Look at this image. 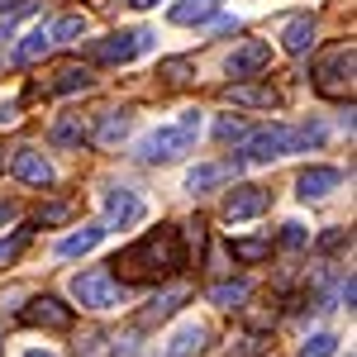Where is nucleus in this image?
<instances>
[{
  "mask_svg": "<svg viewBox=\"0 0 357 357\" xmlns=\"http://www.w3.org/2000/svg\"><path fill=\"white\" fill-rule=\"evenodd\" d=\"M191 262V248H186V234L176 224H162V229H148L138 243H129L110 267H119L124 281L134 286H148V281H162V276L181 272Z\"/></svg>",
  "mask_w": 357,
  "mask_h": 357,
  "instance_id": "f257e3e1",
  "label": "nucleus"
},
{
  "mask_svg": "<svg viewBox=\"0 0 357 357\" xmlns=\"http://www.w3.org/2000/svg\"><path fill=\"white\" fill-rule=\"evenodd\" d=\"M324 138L319 124H301V129H286V124H272V129H257V134L243 138V158L248 162H272V158H286V153H305Z\"/></svg>",
  "mask_w": 357,
  "mask_h": 357,
  "instance_id": "f03ea898",
  "label": "nucleus"
},
{
  "mask_svg": "<svg viewBox=\"0 0 357 357\" xmlns=\"http://www.w3.org/2000/svg\"><path fill=\"white\" fill-rule=\"evenodd\" d=\"M195 134H200V110H181L176 124H162V129L138 138V158L143 162H176V158L191 153Z\"/></svg>",
  "mask_w": 357,
  "mask_h": 357,
  "instance_id": "7ed1b4c3",
  "label": "nucleus"
},
{
  "mask_svg": "<svg viewBox=\"0 0 357 357\" xmlns=\"http://www.w3.org/2000/svg\"><path fill=\"white\" fill-rule=\"evenodd\" d=\"M72 296L82 301V310H119L124 305V286L110 267H86L72 276Z\"/></svg>",
  "mask_w": 357,
  "mask_h": 357,
  "instance_id": "20e7f679",
  "label": "nucleus"
},
{
  "mask_svg": "<svg viewBox=\"0 0 357 357\" xmlns=\"http://www.w3.org/2000/svg\"><path fill=\"white\" fill-rule=\"evenodd\" d=\"M153 48V33L148 29H129V33H110V38H96L86 57L91 62H100V67H119V62H134L138 53H148Z\"/></svg>",
  "mask_w": 357,
  "mask_h": 357,
  "instance_id": "39448f33",
  "label": "nucleus"
},
{
  "mask_svg": "<svg viewBox=\"0 0 357 357\" xmlns=\"http://www.w3.org/2000/svg\"><path fill=\"white\" fill-rule=\"evenodd\" d=\"M314 86H319L324 96H348V91H353V43L333 48V53L314 67Z\"/></svg>",
  "mask_w": 357,
  "mask_h": 357,
  "instance_id": "423d86ee",
  "label": "nucleus"
},
{
  "mask_svg": "<svg viewBox=\"0 0 357 357\" xmlns=\"http://www.w3.org/2000/svg\"><path fill=\"white\" fill-rule=\"evenodd\" d=\"M20 319H24L29 329H67L72 324V305L53 301V296H38V301H29L20 310Z\"/></svg>",
  "mask_w": 357,
  "mask_h": 357,
  "instance_id": "0eeeda50",
  "label": "nucleus"
},
{
  "mask_svg": "<svg viewBox=\"0 0 357 357\" xmlns=\"http://www.w3.org/2000/svg\"><path fill=\"white\" fill-rule=\"evenodd\" d=\"M143 215H148V210H143V200H138L129 186L105 191V224H110V229H134Z\"/></svg>",
  "mask_w": 357,
  "mask_h": 357,
  "instance_id": "6e6552de",
  "label": "nucleus"
},
{
  "mask_svg": "<svg viewBox=\"0 0 357 357\" xmlns=\"http://www.w3.org/2000/svg\"><path fill=\"white\" fill-rule=\"evenodd\" d=\"M267 62H272V43H267V38H248L243 48L229 57V77H234V82H248V77H257Z\"/></svg>",
  "mask_w": 357,
  "mask_h": 357,
  "instance_id": "1a4fd4ad",
  "label": "nucleus"
},
{
  "mask_svg": "<svg viewBox=\"0 0 357 357\" xmlns=\"http://www.w3.org/2000/svg\"><path fill=\"white\" fill-rule=\"evenodd\" d=\"M10 176L24 181V186H48V181H53V167H48V158H43L38 148H15V158H10Z\"/></svg>",
  "mask_w": 357,
  "mask_h": 357,
  "instance_id": "9d476101",
  "label": "nucleus"
},
{
  "mask_svg": "<svg viewBox=\"0 0 357 357\" xmlns=\"http://www.w3.org/2000/svg\"><path fill=\"white\" fill-rule=\"evenodd\" d=\"M267 210V191L262 186H234V191L224 195V220L238 224V220H257Z\"/></svg>",
  "mask_w": 357,
  "mask_h": 357,
  "instance_id": "9b49d317",
  "label": "nucleus"
},
{
  "mask_svg": "<svg viewBox=\"0 0 357 357\" xmlns=\"http://www.w3.org/2000/svg\"><path fill=\"white\" fill-rule=\"evenodd\" d=\"M338 181H343L338 167H305L301 176H296V195L301 200H324L329 191H338Z\"/></svg>",
  "mask_w": 357,
  "mask_h": 357,
  "instance_id": "f8f14e48",
  "label": "nucleus"
},
{
  "mask_svg": "<svg viewBox=\"0 0 357 357\" xmlns=\"http://www.w3.org/2000/svg\"><path fill=\"white\" fill-rule=\"evenodd\" d=\"M205 338H210L205 324H181L172 333V343H167V357H200L205 353Z\"/></svg>",
  "mask_w": 357,
  "mask_h": 357,
  "instance_id": "ddd939ff",
  "label": "nucleus"
},
{
  "mask_svg": "<svg viewBox=\"0 0 357 357\" xmlns=\"http://www.w3.org/2000/svg\"><path fill=\"white\" fill-rule=\"evenodd\" d=\"M186 296H191L186 286H167V291H158V296L148 301V310H143V324H158V319H167L176 305H186Z\"/></svg>",
  "mask_w": 357,
  "mask_h": 357,
  "instance_id": "4468645a",
  "label": "nucleus"
},
{
  "mask_svg": "<svg viewBox=\"0 0 357 357\" xmlns=\"http://www.w3.org/2000/svg\"><path fill=\"white\" fill-rule=\"evenodd\" d=\"M100 238H105V224H86L82 234H72V238H62V243H57V257H86Z\"/></svg>",
  "mask_w": 357,
  "mask_h": 357,
  "instance_id": "2eb2a0df",
  "label": "nucleus"
},
{
  "mask_svg": "<svg viewBox=\"0 0 357 357\" xmlns=\"http://www.w3.org/2000/svg\"><path fill=\"white\" fill-rule=\"evenodd\" d=\"M215 10H220V0H181V5H172V24H205Z\"/></svg>",
  "mask_w": 357,
  "mask_h": 357,
  "instance_id": "dca6fc26",
  "label": "nucleus"
},
{
  "mask_svg": "<svg viewBox=\"0 0 357 357\" xmlns=\"http://www.w3.org/2000/svg\"><path fill=\"white\" fill-rule=\"evenodd\" d=\"M310 43H314V20H291L286 33H281V48L286 53H305Z\"/></svg>",
  "mask_w": 357,
  "mask_h": 357,
  "instance_id": "f3484780",
  "label": "nucleus"
},
{
  "mask_svg": "<svg viewBox=\"0 0 357 357\" xmlns=\"http://www.w3.org/2000/svg\"><path fill=\"white\" fill-rule=\"evenodd\" d=\"M53 48V38H48V29L38 24V29H29V38L15 48V62H38V57Z\"/></svg>",
  "mask_w": 357,
  "mask_h": 357,
  "instance_id": "a211bd4d",
  "label": "nucleus"
},
{
  "mask_svg": "<svg viewBox=\"0 0 357 357\" xmlns=\"http://www.w3.org/2000/svg\"><path fill=\"white\" fill-rule=\"evenodd\" d=\"M229 100H238V105H276V91L272 86H229Z\"/></svg>",
  "mask_w": 357,
  "mask_h": 357,
  "instance_id": "6ab92c4d",
  "label": "nucleus"
},
{
  "mask_svg": "<svg viewBox=\"0 0 357 357\" xmlns=\"http://www.w3.org/2000/svg\"><path fill=\"white\" fill-rule=\"evenodd\" d=\"M124 134H129V114H124V110H119V114H105V119H100V134H96V143H100V148H114Z\"/></svg>",
  "mask_w": 357,
  "mask_h": 357,
  "instance_id": "aec40b11",
  "label": "nucleus"
},
{
  "mask_svg": "<svg viewBox=\"0 0 357 357\" xmlns=\"http://www.w3.org/2000/svg\"><path fill=\"white\" fill-rule=\"evenodd\" d=\"M210 301L224 305V310L243 305V301H248V281H220V286H210Z\"/></svg>",
  "mask_w": 357,
  "mask_h": 357,
  "instance_id": "412c9836",
  "label": "nucleus"
},
{
  "mask_svg": "<svg viewBox=\"0 0 357 357\" xmlns=\"http://www.w3.org/2000/svg\"><path fill=\"white\" fill-rule=\"evenodd\" d=\"M86 86H91V72H86V67H62L53 91L57 96H72V91H86Z\"/></svg>",
  "mask_w": 357,
  "mask_h": 357,
  "instance_id": "4be33fe9",
  "label": "nucleus"
},
{
  "mask_svg": "<svg viewBox=\"0 0 357 357\" xmlns=\"http://www.w3.org/2000/svg\"><path fill=\"white\" fill-rule=\"evenodd\" d=\"M234 257L238 262H262V257H272V243L267 238H238L234 243Z\"/></svg>",
  "mask_w": 357,
  "mask_h": 357,
  "instance_id": "5701e85b",
  "label": "nucleus"
},
{
  "mask_svg": "<svg viewBox=\"0 0 357 357\" xmlns=\"http://www.w3.org/2000/svg\"><path fill=\"white\" fill-rule=\"evenodd\" d=\"M77 33H86V20H82V15H67V20L48 24V38H53V43H67V38H77Z\"/></svg>",
  "mask_w": 357,
  "mask_h": 357,
  "instance_id": "b1692460",
  "label": "nucleus"
},
{
  "mask_svg": "<svg viewBox=\"0 0 357 357\" xmlns=\"http://www.w3.org/2000/svg\"><path fill=\"white\" fill-rule=\"evenodd\" d=\"M215 138H220V143H238V138H248V124L238 114H224L220 124H215Z\"/></svg>",
  "mask_w": 357,
  "mask_h": 357,
  "instance_id": "393cba45",
  "label": "nucleus"
},
{
  "mask_svg": "<svg viewBox=\"0 0 357 357\" xmlns=\"http://www.w3.org/2000/svg\"><path fill=\"white\" fill-rule=\"evenodd\" d=\"M53 143H62V148H82L86 129H82V124H72V119H62V124L53 129Z\"/></svg>",
  "mask_w": 357,
  "mask_h": 357,
  "instance_id": "a878e982",
  "label": "nucleus"
},
{
  "mask_svg": "<svg viewBox=\"0 0 357 357\" xmlns=\"http://www.w3.org/2000/svg\"><path fill=\"white\" fill-rule=\"evenodd\" d=\"M215 181H224V167H195L191 176H186V191H205Z\"/></svg>",
  "mask_w": 357,
  "mask_h": 357,
  "instance_id": "bb28decb",
  "label": "nucleus"
},
{
  "mask_svg": "<svg viewBox=\"0 0 357 357\" xmlns=\"http://www.w3.org/2000/svg\"><path fill=\"white\" fill-rule=\"evenodd\" d=\"M29 238H33V229H15V238H10V243H0V267H10V262L24 252Z\"/></svg>",
  "mask_w": 357,
  "mask_h": 357,
  "instance_id": "cd10ccee",
  "label": "nucleus"
},
{
  "mask_svg": "<svg viewBox=\"0 0 357 357\" xmlns=\"http://www.w3.org/2000/svg\"><path fill=\"white\" fill-rule=\"evenodd\" d=\"M333 333H314V338H305V348H301V357H329L333 353Z\"/></svg>",
  "mask_w": 357,
  "mask_h": 357,
  "instance_id": "c85d7f7f",
  "label": "nucleus"
},
{
  "mask_svg": "<svg viewBox=\"0 0 357 357\" xmlns=\"http://www.w3.org/2000/svg\"><path fill=\"white\" fill-rule=\"evenodd\" d=\"M162 77H167V82H191L195 67L186 62V57H167V62H162Z\"/></svg>",
  "mask_w": 357,
  "mask_h": 357,
  "instance_id": "c756f323",
  "label": "nucleus"
},
{
  "mask_svg": "<svg viewBox=\"0 0 357 357\" xmlns=\"http://www.w3.org/2000/svg\"><path fill=\"white\" fill-rule=\"evenodd\" d=\"M229 357H272V338H243V348H229Z\"/></svg>",
  "mask_w": 357,
  "mask_h": 357,
  "instance_id": "7c9ffc66",
  "label": "nucleus"
},
{
  "mask_svg": "<svg viewBox=\"0 0 357 357\" xmlns=\"http://www.w3.org/2000/svg\"><path fill=\"white\" fill-rule=\"evenodd\" d=\"M305 238H310V234H305L301 224H286V229H281V248H305Z\"/></svg>",
  "mask_w": 357,
  "mask_h": 357,
  "instance_id": "2f4dec72",
  "label": "nucleus"
},
{
  "mask_svg": "<svg viewBox=\"0 0 357 357\" xmlns=\"http://www.w3.org/2000/svg\"><path fill=\"white\" fill-rule=\"evenodd\" d=\"M67 220H72V205H48L38 215V224H67Z\"/></svg>",
  "mask_w": 357,
  "mask_h": 357,
  "instance_id": "473e14b6",
  "label": "nucleus"
},
{
  "mask_svg": "<svg viewBox=\"0 0 357 357\" xmlns=\"http://www.w3.org/2000/svg\"><path fill=\"white\" fill-rule=\"evenodd\" d=\"M343 243H348V229H329V234L319 238V248H324V252H338Z\"/></svg>",
  "mask_w": 357,
  "mask_h": 357,
  "instance_id": "72a5a7b5",
  "label": "nucleus"
},
{
  "mask_svg": "<svg viewBox=\"0 0 357 357\" xmlns=\"http://www.w3.org/2000/svg\"><path fill=\"white\" fill-rule=\"evenodd\" d=\"M10 220H15V205H10V200H0V229H5Z\"/></svg>",
  "mask_w": 357,
  "mask_h": 357,
  "instance_id": "f704fd0d",
  "label": "nucleus"
},
{
  "mask_svg": "<svg viewBox=\"0 0 357 357\" xmlns=\"http://www.w3.org/2000/svg\"><path fill=\"white\" fill-rule=\"evenodd\" d=\"M29 0H0V10H10V15H15V10H24Z\"/></svg>",
  "mask_w": 357,
  "mask_h": 357,
  "instance_id": "c9c22d12",
  "label": "nucleus"
},
{
  "mask_svg": "<svg viewBox=\"0 0 357 357\" xmlns=\"http://www.w3.org/2000/svg\"><path fill=\"white\" fill-rule=\"evenodd\" d=\"M124 5H129V10H153L158 0H124Z\"/></svg>",
  "mask_w": 357,
  "mask_h": 357,
  "instance_id": "e433bc0d",
  "label": "nucleus"
},
{
  "mask_svg": "<svg viewBox=\"0 0 357 357\" xmlns=\"http://www.w3.org/2000/svg\"><path fill=\"white\" fill-rule=\"evenodd\" d=\"M24 357H53V353H38V348H33V353H24Z\"/></svg>",
  "mask_w": 357,
  "mask_h": 357,
  "instance_id": "4c0bfd02",
  "label": "nucleus"
}]
</instances>
